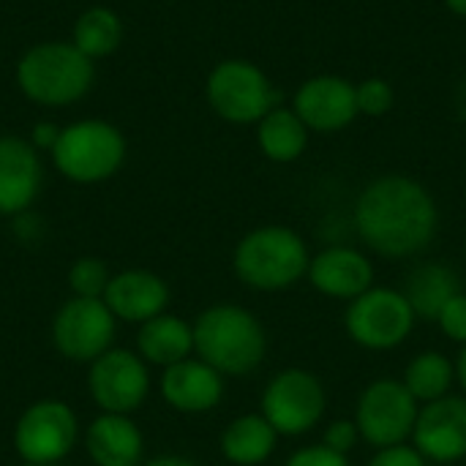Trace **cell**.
I'll return each instance as SVG.
<instances>
[{
    "label": "cell",
    "instance_id": "18",
    "mask_svg": "<svg viewBox=\"0 0 466 466\" xmlns=\"http://www.w3.org/2000/svg\"><path fill=\"white\" fill-rule=\"evenodd\" d=\"M101 300L115 314V319L145 325L147 319L167 311L169 287L161 276L134 268V270H123L117 276H112Z\"/></svg>",
    "mask_w": 466,
    "mask_h": 466
},
{
    "label": "cell",
    "instance_id": "10",
    "mask_svg": "<svg viewBox=\"0 0 466 466\" xmlns=\"http://www.w3.org/2000/svg\"><path fill=\"white\" fill-rule=\"evenodd\" d=\"M79 423L68 404L57 399L35 401L14 429V448L25 464H60L76 445Z\"/></svg>",
    "mask_w": 466,
    "mask_h": 466
},
{
    "label": "cell",
    "instance_id": "25",
    "mask_svg": "<svg viewBox=\"0 0 466 466\" xmlns=\"http://www.w3.org/2000/svg\"><path fill=\"white\" fill-rule=\"evenodd\" d=\"M123 41V22L112 8H87L85 14H79L76 25H74V38L71 44L87 55L90 60L96 57H106L112 55Z\"/></svg>",
    "mask_w": 466,
    "mask_h": 466
},
{
    "label": "cell",
    "instance_id": "31",
    "mask_svg": "<svg viewBox=\"0 0 466 466\" xmlns=\"http://www.w3.org/2000/svg\"><path fill=\"white\" fill-rule=\"evenodd\" d=\"M369 466H426V459L415 445H390L380 448Z\"/></svg>",
    "mask_w": 466,
    "mask_h": 466
},
{
    "label": "cell",
    "instance_id": "17",
    "mask_svg": "<svg viewBox=\"0 0 466 466\" xmlns=\"http://www.w3.org/2000/svg\"><path fill=\"white\" fill-rule=\"evenodd\" d=\"M161 396L177 412H188V415L210 412L224 399V377L205 360L186 358L164 369Z\"/></svg>",
    "mask_w": 466,
    "mask_h": 466
},
{
    "label": "cell",
    "instance_id": "26",
    "mask_svg": "<svg viewBox=\"0 0 466 466\" xmlns=\"http://www.w3.org/2000/svg\"><path fill=\"white\" fill-rule=\"evenodd\" d=\"M109 281V268L96 257H82L68 270V287L74 298H104Z\"/></svg>",
    "mask_w": 466,
    "mask_h": 466
},
{
    "label": "cell",
    "instance_id": "1",
    "mask_svg": "<svg viewBox=\"0 0 466 466\" xmlns=\"http://www.w3.org/2000/svg\"><path fill=\"white\" fill-rule=\"evenodd\" d=\"M440 210L423 183L407 175L371 180L355 202V229L360 240L388 259L420 254L437 235Z\"/></svg>",
    "mask_w": 466,
    "mask_h": 466
},
{
    "label": "cell",
    "instance_id": "28",
    "mask_svg": "<svg viewBox=\"0 0 466 466\" xmlns=\"http://www.w3.org/2000/svg\"><path fill=\"white\" fill-rule=\"evenodd\" d=\"M440 328L445 330L448 339L466 344V292H459L448 300V306L440 314Z\"/></svg>",
    "mask_w": 466,
    "mask_h": 466
},
{
    "label": "cell",
    "instance_id": "7",
    "mask_svg": "<svg viewBox=\"0 0 466 466\" xmlns=\"http://www.w3.org/2000/svg\"><path fill=\"white\" fill-rule=\"evenodd\" d=\"M415 319L418 317L401 289L371 287L350 303L344 314V328L355 344L385 352L401 347L410 339Z\"/></svg>",
    "mask_w": 466,
    "mask_h": 466
},
{
    "label": "cell",
    "instance_id": "14",
    "mask_svg": "<svg viewBox=\"0 0 466 466\" xmlns=\"http://www.w3.org/2000/svg\"><path fill=\"white\" fill-rule=\"evenodd\" d=\"M412 442L426 461L453 464L466 459V399L445 396L420 407Z\"/></svg>",
    "mask_w": 466,
    "mask_h": 466
},
{
    "label": "cell",
    "instance_id": "5",
    "mask_svg": "<svg viewBox=\"0 0 466 466\" xmlns=\"http://www.w3.org/2000/svg\"><path fill=\"white\" fill-rule=\"evenodd\" d=\"M52 161L74 183H98L112 177L126 161V139L106 120H76L60 131Z\"/></svg>",
    "mask_w": 466,
    "mask_h": 466
},
{
    "label": "cell",
    "instance_id": "29",
    "mask_svg": "<svg viewBox=\"0 0 466 466\" xmlns=\"http://www.w3.org/2000/svg\"><path fill=\"white\" fill-rule=\"evenodd\" d=\"M284 466H350V459L344 453L330 451L328 445H309L295 451Z\"/></svg>",
    "mask_w": 466,
    "mask_h": 466
},
{
    "label": "cell",
    "instance_id": "19",
    "mask_svg": "<svg viewBox=\"0 0 466 466\" xmlns=\"http://www.w3.org/2000/svg\"><path fill=\"white\" fill-rule=\"evenodd\" d=\"M85 448L96 466H142L145 440L128 415L101 412L87 426Z\"/></svg>",
    "mask_w": 466,
    "mask_h": 466
},
{
    "label": "cell",
    "instance_id": "21",
    "mask_svg": "<svg viewBox=\"0 0 466 466\" xmlns=\"http://www.w3.org/2000/svg\"><path fill=\"white\" fill-rule=\"evenodd\" d=\"M459 292H461L459 276L442 262L418 265L404 284V298L410 300L415 317L426 322H437L448 300Z\"/></svg>",
    "mask_w": 466,
    "mask_h": 466
},
{
    "label": "cell",
    "instance_id": "32",
    "mask_svg": "<svg viewBox=\"0 0 466 466\" xmlns=\"http://www.w3.org/2000/svg\"><path fill=\"white\" fill-rule=\"evenodd\" d=\"M60 126H55V123H35L33 126V137H30V145L35 147V150H49L52 153V147L57 145V139H60Z\"/></svg>",
    "mask_w": 466,
    "mask_h": 466
},
{
    "label": "cell",
    "instance_id": "35",
    "mask_svg": "<svg viewBox=\"0 0 466 466\" xmlns=\"http://www.w3.org/2000/svg\"><path fill=\"white\" fill-rule=\"evenodd\" d=\"M445 5H448L456 16H464L466 19V0H445Z\"/></svg>",
    "mask_w": 466,
    "mask_h": 466
},
{
    "label": "cell",
    "instance_id": "15",
    "mask_svg": "<svg viewBox=\"0 0 466 466\" xmlns=\"http://www.w3.org/2000/svg\"><path fill=\"white\" fill-rule=\"evenodd\" d=\"M309 281L317 292L333 300H355L374 287V265L371 259L350 246H330L311 257Z\"/></svg>",
    "mask_w": 466,
    "mask_h": 466
},
{
    "label": "cell",
    "instance_id": "22",
    "mask_svg": "<svg viewBox=\"0 0 466 466\" xmlns=\"http://www.w3.org/2000/svg\"><path fill=\"white\" fill-rule=\"evenodd\" d=\"M309 126L298 117L292 106H276L257 123V145L259 150L276 161L289 164L298 161L309 147Z\"/></svg>",
    "mask_w": 466,
    "mask_h": 466
},
{
    "label": "cell",
    "instance_id": "4",
    "mask_svg": "<svg viewBox=\"0 0 466 466\" xmlns=\"http://www.w3.org/2000/svg\"><path fill=\"white\" fill-rule=\"evenodd\" d=\"M96 68L71 41H44L27 49L16 66L19 90L41 106H68L93 85Z\"/></svg>",
    "mask_w": 466,
    "mask_h": 466
},
{
    "label": "cell",
    "instance_id": "34",
    "mask_svg": "<svg viewBox=\"0 0 466 466\" xmlns=\"http://www.w3.org/2000/svg\"><path fill=\"white\" fill-rule=\"evenodd\" d=\"M456 380H459V385L464 388V393H466V344L461 347L459 360H456Z\"/></svg>",
    "mask_w": 466,
    "mask_h": 466
},
{
    "label": "cell",
    "instance_id": "27",
    "mask_svg": "<svg viewBox=\"0 0 466 466\" xmlns=\"http://www.w3.org/2000/svg\"><path fill=\"white\" fill-rule=\"evenodd\" d=\"M355 98H358V115L366 117H382L393 109L396 104V90L388 79L382 76H369L355 85Z\"/></svg>",
    "mask_w": 466,
    "mask_h": 466
},
{
    "label": "cell",
    "instance_id": "3",
    "mask_svg": "<svg viewBox=\"0 0 466 466\" xmlns=\"http://www.w3.org/2000/svg\"><path fill=\"white\" fill-rule=\"evenodd\" d=\"M238 279L259 292L287 289L309 273L311 254L306 240L281 224L251 229L232 257Z\"/></svg>",
    "mask_w": 466,
    "mask_h": 466
},
{
    "label": "cell",
    "instance_id": "11",
    "mask_svg": "<svg viewBox=\"0 0 466 466\" xmlns=\"http://www.w3.org/2000/svg\"><path fill=\"white\" fill-rule=\"evenodd\" d=\"M115 322L101 298H71L52 322L55 350L71 363H93L112 350Z\"/></svg>",
    "mask_w": 466,
    "mask_h": 466
},
{
    "label": "cell",
    "instance_id": "12",
    "mask_svg": "<svg viewBox=\"0 0 466 466\" xmlns=\"http://www.w3.org/2000/svg\"><path fill=\"white\" fill-rule=\"evenodd\" d=\"M87 388L101 412L131 415L150 393L147 363L128 350H109L90 363Z\"/></svg>",
    "mask_w": 466,
    "mask_h": 466
},
{
    "label": "cell",
    "instance_id": "30",
    "mask_svg": "<svg viewBox=\"0 0 466 466\" xmlns=\"http://www.w3.org/2000/svg\"><path fill=\"white\" fill-rule=\"evenodd\" d=\"M358 440H360V431H358V423L355 420H333L328 429H325V434H322V445H328L330 451H336V453H350L355 445H358Z\"/></svg>",
    "mask_w": 466,
    "mask_h": 466
},
{
    "label": "cell",
    "instance_id": "8",
    "mask_svg": "<svg viewBox=\"0 0 466 466\" xmlns=\"http://www.w3.org/2000/svg\"><path fill=\"white\" fill-rule=\"evenodd\" d=\"M418 415H420V404L407 390V385L401 380L385 377L371 382L360 393L355 423L360 437L380 451L390 445H404L415 431Z\"/></svg>",
    "mask_w": 466,
    "mask_h": 466
},
{
    "label": "cell",
    "instance_id": "16",
    "mask_svg": "<svg viewBox=\"0 0 466 466\" xmlns=\"http://www.w3.org/2000/svg\"><path fill=\"white\" fill-rule=\"evenodd\" d=\"M38 150L19 137H0V216L25 213L41 188Z\"/></svg>",
    "mask_w": 466,
    "mask_h": 466
},
{
    "label": "cell",
    "instance_id": "6",
    "mask_svg": "<svg viewBox=\"0 0 466 466\" xmlns=\"http://www.w3.org/2000/svg\"><path fill=\"white\" fill-rule=\"evenodd\" d=\"M205 93L213 112L238 126L259 123L270 109L281 106V93L268 79V74L243 57L221 60L210 71Z\"/></svg>",
    "mask_w": 466,
    "mask_h": 466
},
{
    "label": "cell",
    "instance_id": "33",
    "mask_svg": "<svg viewBox=\"0 0 466 466\" xmlns=\"http://www.w3.org/2000/svg\"><path fill=\"white\" fill-rule=\"evenodd\" d=\"M142 466H197L194 461H188V459H183V456H158V459H153V461H147V464Z\"/></svg>",
    "mask_w": 466,
    "mask_h": 466
},
{
    "label": "cell",
    "instance_id": "24",
    "mask_svg": "<svg viewBox=\"0 0 466 466\" xmlns=\"http://www.w3.org/2000/svg\"><path fill=\"white\" fill-rule=\"evenodd\" d=\"M407 390L415 396L418 404H431L437 399H445L456 382V366L442 352H420L410 360L404 380Z\"/></svg>",
    "mask_w": 466,
    "mask_h": 466
},
{
    "label": "cell",
    "instance_id": "36",
    "mask_svg": "<svg viewBox=\"0 0 466 466\" xmlns=\"http://www.w3.org/2000/svg\"><path fill=\"white\" fill-rule=\"evenodd\" d=\"M27 466H41V464H27ZM44 466H57V464H44Z\"/></svg>",
    "mask_w": 466,
    "mask_h": 466
},
{
    "label": "cell",
    "instance_id": "20",
    "mask_svg": "<svg viewBox=\"0 0 466 466\" xmlns=\"http://www.w3.org/2000/svg\"><path fill=\"white\" fill-rule=\"evenodd\" d=\"M139 358L150 366H175L194 352V325L175 314H158L139 328L137 336Z\"/></svg>",
    "mask_w": 466,
    "mask_h": 466
},
{
    "label": "cell",
    "instance_id": "13",
    "mask_svg": "<svg viewBox=\"0 0 466 466\" xmlns=\"http://www.w3.org/2000/svg\"><path fill=\"white\" fill-rule=\"evenodd\" d=\"M292 109L309 126V131L336 134L358 117L355 82L336 74L311 76L298 87L292 98Z\"/></svg>",
    "mask_w": 466,
    "mask_h": 466
},
{
    "label": "cell",
    "instance_id": "2",
    "mask_svg": "<svg viewBox=\"0 0 466 466\" xmlns=\"http://www.w3.org/2000/svg\"><path fill=\"white\" fill-rule=\"evenodd\" d=\"M194 352L221 377H246L265 360L268 336L248 309L218 303L197 317Z\"/></svg>",
    "mask_w": 466,
    "mask_h": 466
},
{
    "label": "cell",
    "instance_id": "23",
    "mask_svg": "<svg viewBox=\"0 0 466 466\" xmlns=\"http://www.w3.org/2000/svg\"><path fill=\"white\" fill-rule=\"evenodd\" d=\"M279 431L265 420V415H240L221 434V453L238 466H257L268 461L276 451Z\"/></svg>",
    "mask_w": 466,
    "mask_h": 466
},
{
    "label": "cell",
    "instance_id": "9",
    "mask_svg": "<svg viewBox=\"0 0 466 466\" xmlns=\"http://www.w3.org/2000/svg\"><path fill=\"white\" fill-rule=\"evenodd\" d=\"M328 407L325 388L306 369L279 371L262 390V415L279 437H300L311 431Z\"/></svg>",
    "mask_w": 466,
    "mask_h": 466
}]
</instances>
